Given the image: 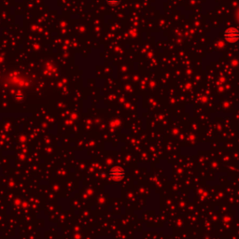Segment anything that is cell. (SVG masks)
<instances>
[{"label":"cell","instance_id":"cell-3","mask_svg":"<svg viewBox=\"0 0 239 239\" xmlns=\"http://www.w3.org/2000/svg\"><path fill=\"white\" fill-rule=\"evenodd\" d=\"M108 2L111 4H117L119 2V0H108Z\"/></svg>","mask_w":239,"mask_h":239},{"label":"cell","instance_id":"cell-1","mask_svg":"<svg viewBox=\"0 0 239 239\" xmlns=\"http://www.w3.org/2000/svg\"><path fill=\"white\" fill-rule=\"evenodd\" d=\"M125 176V172L120 166H115L113 168H111V170L109 171V177L111 179H113L114 181H121L123 179Z\"/></svg>","mask_w":239,"mask_h":239},{"label":"cell","instance_id":"cell-2","mask_svg":"<svg viewBox=\"0 0 239 239\" xmlns=\"http://www.w3.org/2000/svg\"><path fill=\"white\" fill-rule=\"evenodd\" d=\"M238 37H239V33H238L237 29H234V28L228 29L225 33V38L229 41H234Z\"/></svg>","mask_w":239,"mask_h":239}]
</instances>
